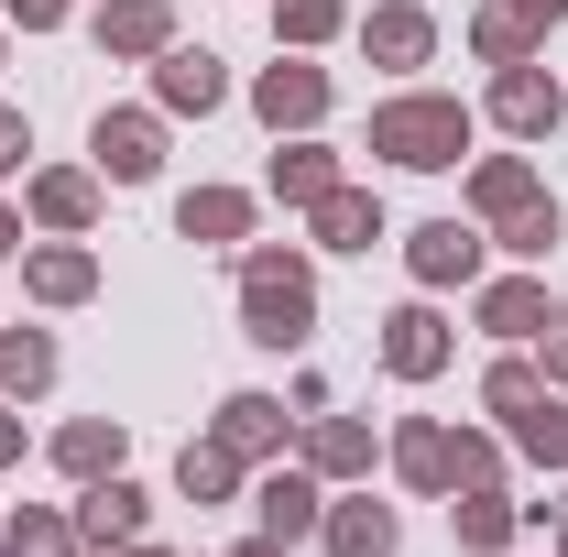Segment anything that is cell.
Segmentation results:
<instances>
[{
	"mask_svg": "<svg viewBox=\"0 0 568 557\" xmlns=\"http://www.w3.org/2000/svg\"><path fill=\"white\" fill-rule=\"evenodd\" d=\"M99 33H110L121 55H153V44H164V0H121V11H110Z\"/></svg>",
	"mask_w": 568,
	"mask_h": 557,
	"instance_id": "2e32d148",
	"label": "cell"
},
{
	"mask_svg": "<svg viewBox=\"0 0 568 557\" xmlns=\"http://www.w3.org/2000/svg\"><path fill=\"white\" fill-rule=\"evenodd\" d=\"M317 230H328L339 252H372V241H383V209H372V198H339V186H328V198H317Z\"/></svg>",
	"mask_w": 568,
	"mask_h": 557,
	"instance_id": "9c48e42d",
	"label": "cell"
},
{
	"mask_svg": "<svg viewBox=\"0 0 568 557\" xmlns=\"http://www.w3.org/2000/svg\"><path fill=\"white\" fill-rule=\"evenodd\" d=\"M0 252H22V219H11V209H0Z\"/></svg>",
	"mask_w": 568,
	"mask_h": 557,
	"instance_id": "e575fe53",
	"label": "cell"
},
{
	"mask_svg": "<svg viewBox=\"0 0 568 557\" xmlns=\"http://www.w3.org/2000/svg\"><path fill=\"white\" fill-rule=\"evenodd\" d=\"M416 274H426V284H459V274H481V241H470L459 219H437V230H416Z\"/></svg>",
	"mask_w": 568,
	"mask_h": 557,
	"instance_id": "277c9868",
	"label": "cell"
},
{
	"mask_svg": "<svg viewBox=\"0 0 568 557\" xmlns=\"http://www.w3.org/2000/svg\"><path fill=\"white\" fill-rule=\"evenodd\" d=\"M241 306H252V340H306V263H284V252H252V274H241Z\"/></svg>",
	"mask_w": 568,
	"mask_h": 557,
	"instance_id": "7a4b0ae2",
	"label": "cell"
},
{
	"mask_svg": "<svg viewBox=\"0 0 568 557\" xmlns=\"http://www.w3.org/2000/svg\"><path fill=\"white\" fill-rule=\"evenodd\" d=\"M164 99L175 110H219V55H164Z\"/></svg>",
	"mask_w": 568,
	"mask_h": 557,
	"instance_id": "7c38bea8",
	"label": "cell"
},
{
	"mask_svg": "<svg viewBox=\"0 0 568 557\" xmlns=\"http://www.w3.org/2000/svg\"><path fill=\"white\" fill-rule=\"evenodd\" d=\"M0 459H22V426H11V416H0Z\"/></svg>",
	"mask_w": 568,
	"mask_h": 557,
	"instance_id": "d590c367",
	"label": "cell"
},
{
	"mask_svg": "<svg viewBox=\"0 0 568 557\" xmlns=\"http://www.w3.org/2000/svg\"><path fill=\"white\" fill-rule=\"evenodd\" d=\"M328 110V77L317 67H274L263 77V121H317Z\"/></svg>",
	"mask_w": 568,
	"mask_h": 557,
	"instance_id": "8992f818",
	"label": "cell"
},
{
	"mask_svg": "<svg viewBox=\"0 0 568 557\" xmlns=\"http://www.w3.org/2000/svg\"><path fill=\"white\" fill-rule=\"evenodd\" d=\"M547 372H568V317H558V350H547Z\"/></svg>",
	"mask_w": 568,
	"mask_h": 557,
	"instance_id": "8d00e7d4",
	"label": "cell"
},
{
	"mask_svg": "<svg viewBox=\"0 0 568 557\" xmlns=\"http://www.w3.org/2000/svg\"><path fill=\"white\" fill-rule=\"evenodd\" d=\"M306 525H317V492L306 482H263V536L284 547V536H306Z\"/></svg>",
	"mask_w": 568,
	"mask_h": 557,
	"instance_id": "4fadbf2b",
	"label": "cell"
},
{
	"mask_svg": "<svg viewBox=\"0 0 568 557\" xmlns=\"http://www.w3.org/2000/svg\"><path fill=\"white\" fill-rule=\"evenodd\" d=\"M0 383H11V394H33V383H55V350L33 340V328H11V340H0Z\"/></svg>",
	"mask_w": 568,
	"mask_h": 557,
	"instance_id": "5bb4252c",
	"label": "cell"
},
{
	"mask_svg": "<svg viewBox=\"0 0 568 557\" xmlns=\"http://www.w3.org/2000/svg\"><path fill=\"white\" fill-rule=\"evenodd\" d=\"M372 55L416 67V55H426V11H372Z\"/></svg>",
	"mask_w": 568,
	"mask_h": 557,
	"instance_id": "ac0fdd59",
	"label": "cell"
},
{
	"mask_svg": "<svg viewBox=\"0 0 568 557\" xmlns=\"http://www.w3.org/2000/svg\"><path fill=\"white\" fill-rule=\"evenodd\" d=\"M175 219H186V241H230V230H241L252 209H241V198H219V186H209V198H186Z\"/></svg>",
	"mask_w": 568,
	"mask_h": 557,
	"instance_id": "d6986e66",
	"label": "cell"
},
{
	"mask_svg": "<svg viewBox=\"0 0 568 557\" xmlns=\"http://www.w3.org/2000/svg\"><path fill=\"white\" fill-rule=\"evenodd\" d=\"M459 142H470L459 99H394L372 121V153H394V164H459Z\"/></svg>",
	"mask_w": 568,
	"mask_h": 557,
	"instance_id": "6da1fadb",
	"label": "cell"
},
{
	"mask_svg": "<svg viewBox=\"0 0 568 557\" xmlns=\"http://www.w3.org/2000/svg\"><path fill=\"white\" fill-rule=\"evenodd\" d=\"M383 361H394V372H437V361H448L437 317H426V306H405V317H394V340H383Z\"/></svg>",
	"mask_w": 568,
	"mask_h": 557,
	"instance_id": "30bf717a",
	"label": "cell"
},
{
	"mask_svg": "<svg viewBox=\"0 0 568 557\" xmlns=\"http://www.w3.org/2000/svg\"><path fill=\"white\" fill-rule=\"evenodd\" d=\"M33 209L55 219V230H77V219H88V175H44V186H33Z\"/></svg>",
	"mask_w": 568,
	"mask_h": 557,
	"instance_id": "44dd1931",
	"label": "cell"
},
{
	"mask_svg": "<svg viewBox=\"0 0 568 557\" xmlns=\"http://www.w3.org/2000/svg\"><path fill=\"white\" fill-rule=\"evenodd\" d=\"M470 198H481L493 219H525V209H536V175H525V164H481V186H470Z\"/></svg>",
	"mask_w": 568,
	"mask_h": 557,
	"instance_id": "e0dca14e",
	"label": "cell"
},
{
	"mask_svg": "<svg viewBox=\"0 0 568 557\" xmlns=\"http://www.w3.org/2000/svg\"><path fill=\"white\" fill-rule=\"evenodd\" d=\"M328 22H339V0H284V33H295V44H317Z\"/></svg>",
	"mask_w": 568,
	"mask_h": 557,
	"instance_id": "f1b7e54d",
	"label": "cell"
},
{
	"mask_svg": "<svg viewBox=\"0 0 568 557\" xmlns=\"http://www.w3.org/2000/svg\"><path fill=\"white\" fill-rule=\"evenodd\" d=\"M274 437H284V405H263V394H230V416H219V448H230V459H263Z\"/></svg>",
	"mask_w": 568,
	"mask_h": 557,
	"instance_id": "5b68a950",
	"label": "cell"
},
{
	"mask_svg": "<svg viewBox=\"0 0 568 557\" xmlns=\"http://www.w3.org/2000/svg\"><path fill=\"white\" fill-rule=\"evenodd\" d=\"M493 328H503V340L536 328V284H493Z\"/></svg>",
	"mask_w": 568,
	"mask_h": 557,
	"instance_id": "d4e9b609",
	"label": "cell"
},
{
	"mask_svg": "<svg viewBox=\"0 0 568 557\" xmlns=\"http://www.w3.org/2000/svg\"><path fill=\"white\" fill-rule=\"evenodd\" d=\"M0 557H67V525H44V514H22V525H11V547Z\"/></svg>",
	"mask_w": 568,
	"mask_h": 557,
	"instance_id": "83f0119b",
	"label": "cell"
},
{
	"mask_svg": "<svg viewBox=\"0 0 568 557\" xmlns=\"http://www.w3.org/2000/svg\"><path fill=\"white\" fill-rule=\"evenodd\" d=\"M493 405H503V416H525V405H536V372H525V361H503V372H493Z\"/></svg>",
	"mask_w": 568,
	"mask_h": 557,
	"instance_id": "f546056e",
	"label": "cell"
},
{
	"mask_svg": "<svg viewBox=\"0 0 568 557\" xmlns=\"http://www.w3.org/2000/svg\"><path fill=\"white\" fill-rule=\"evenodd\" d=\"M568 0H514V22H525V33H536V22H558Z\"/></svg>",
	"mask_w": 568,
	"mask_h": 557,
	"instance_id": "836d02e7",
	"label": "cell"
},
{
	"mask_svg": "<svg viewBox=\"0 0 568 557\" xmlns=\"http://www.w3.org/2000/svg\"><path fill=\"white\" fill-rule=\"evenodd\" d=\"M55 11H67V0H11V22H22V33H44Z\"/></svg>",
	"mask_w": 568,
	"mask_h": 557,
	"instance_id": "d6a6232c",
	"label": "cell"
},
{
	"mask_svg": "<svg viewBox=\"0 0 568 557\" xmlns=\"http://www.w3.org/2000/svg\"><path fill=\"white\" fill-rule=\"evenodd\" d=\"M186 492H230V448H186Z\"/></svg>",
	"mask_w": 568,
	"mask_h": 557,
	"instance_id": "4dcf8cb0",
	"label": "cell"
},
{
	"mask_svg": "<svg viewBox=\"0 0 568 557\" xmlns=\"http://www.w3.org/2000/svg\"><path fill=\"white\" fill-rule=\"evenodd\" d=\"M514 437H525L536 459H568V416H547V405H525V416H514Z\"/></svg>",
	"mask_w": 568,
	"mask_h": 557,
	"instance_id": "cb8c5ba5",
	"label": "cell"
},
{
	"mask_svg": "<svg viewBox=\"0 0 568 557\" xmlns=\"http://www.w3.org/2000/svg\"><path fill=\"white\" fill-rule=\"evenodd\" d=\"M405 470H416V482H448V470H459V448H448L437 426H416V437H405Z\"/></svg>",
	"mask_w": 568,
	"mask_h": 557,
	"instance_id": "603a6c76",
	"label": "cell"
},
{
	"mask_svg": "<svg viewBox=\"0 0 568 557\" xmlns=\"http://www.w3.org/2000/svg\"><path fill=\"white\" fill-rule=\"evenodd\" d=\"M274 186L284 198H328V153H274Z\"/></svg>",
	"mask_w": 568,
	"mask_h": 557,
	"instance_id": "7402d4cb",
	"label": "cell"
},
{
	"mask_svg": "<svg viewBox=\"0 0 568 557\" xmlns=\"http://www.w3.org/2000/svg\"><path fill=\"white\" fill-rule=\"evenodd\" d=\"M493 110L514 121V132H558V88H547L536 67H514V77H503V99H493Z\"/></svg>",
	"mask_w": 568,
	"mask_h": 557,
	"instance_id": "ba28073f",
	"label": "cell"
},
{
	"mask_svg": "<svg viewBox=\"0 0 568 557\" xmlns=\"http://www.w3.org/2000/svg\"><path fill=\"white\" fill-rule=\"evenodd\" d=\"M361 459H372L361 426H317V470H361Z\"/></svg>",
	"mask_w": 568,
	"mask_h": 557,
	"instance_id": "484cf974",
	"label": "cell"
},
{
	"mask_svg": "<svg viewBox=\"0 0 568 557\" xmlns=\"http://www.w3.org/2000/svg\"><path fill=\"white\" fill-rule=\"evenodd\" d=\"M33 295H88V252H33Z\"/></svg>",
	"mask_w": 568,
	"mask_h": 557,
	"instance_id": "ffe728a7",
	"label": "cell"
},
{
	"mask_svg": "<svg viewBox=\"0 0 568 557\" xmlns=\"http://www.w3.org/2000/svg\"><path fill=\"white\" fill-rule=\"evenodd\" d=\"M241 557H274V547H241Z\"/></svg>",
	"mask_w": 568,
	"mask_h": 557,
	"instance_id": "74e56055",
	"label": "cell"
},
{
	"mask_svg": "<svg viewBox=\"0 0 568 557\" xmlns=\"http://www.w3.org/2000/svg\"><path fill=\"white\" fill-rule=\"evenodd\" d=\"M328 547L339 557H394V514H383V503H339V514H328Z\"/></svg>",
	"mask_w": 568,
	"mask_h": 557,
	"instance_id": "52a82bcc",
	"label": "cell"
},
{
	"mask_svg": "<svg viewBox=\"0 0 568 557\" xmlns=\"http://www.w3.org/2000/svg\"><path fill=\"white\" fill-rule=\"evenodd\" d=\"M22 153H33V132H22V110H0V175H11Z\"/></svg>",
	"mask_w": 568,
	"mask_h": 557,
	"instance_id": "1f68e13d",
	"label": "cell"
},
{
	"mask_svg": "<svg viewBox=\"0 0 568 557\" xmlns=\"http://www.w3.org/2000/svg\"><path fill=\"white\" fill-rule=\"evenodd\" d=\"M55 459H67L77 482H99V470H121V426H67V448H55Z\"/></svg>",
	"mask_w": 568,
	"mask_h": 557,
	"instance_id": "9a60e30c",
	"label": "cell"
},
{
	"mask_svg": "<svg viewBox=\"0 0 568 557\" xmlns=\"http://www.w3.org/2000/svg\"><path fill=\"white\" fill-rule=\"evenodd\" d=\"M503 525H514V514H503L493 492H470V503H459V536H470V547H503Z\"/></svg>",
	"mask_w": 568,
	"mask_h": 557,
	"instance_id": "4316f807",
	"label": "cell"
},
{
	"mask_svg": "<svg viewBox=\"0 0 568 557\" xmlns=\"http://www.w3.org/2000/svg\"><path fill=\"white\" fill-rule=\"evenodd\" d=\"M77 536H88V547H132V536H142V492L132 482H99L88 514H77Z\"/></svg>",
	"mask_w": 568,
	"mask_h": 557,
	"instance_id": "3957f363",
	"label": "cell"
},
{
	"mask_svg": "<svg viewBox=\"0 0 568 557\" xmlns=\"http://www.w3.org/2000/svg\"><path fill=\"white\" fill-rule=\"evenodd\" d=\"M99 164H110V175H153V121H132V110L99 121Z\"/></svg>",
	"mask_w": 568,
	"mask_h": 557,
	"instance_id": "8fae6325",
	"label": "cell"
}]
</instances>
